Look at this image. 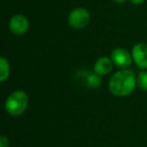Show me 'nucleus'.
I'll list each match as a JSON object with an SVG mask.
<instances>
[{
	"label": "nucleus",
	"mask_w": 147,
	"mask_h": 147,
	"mask_svg": "<svg viewBox=\"0 0 147 147\" xmlns=\"http://www.w3.org/2000/svg\"><path fill=\"white\" fill-rule=\"evenodd\" d=\"M10 75V65L5 57L0 59V82H5Z\"/></svg>",
	"instance_id": "8"
},
{
	"label": "nucleus",
	"mask_w": 147,
	"mask_h": 147,
	"mask_svg": "<svg viewBox=\"0 0 147 147\" xmlns=\"http://www.w3.org/2000/svg\"><path fill=\"white\" fill-rule=\"evenodd\" d=\"M67 21L69 25L73 28H84L90 22V13L85 8H76L69 12Z\"/></svg>",
	"instance_id": "3"
},
{
	"label": "nucleus",
	"mask_w": 147,
	"mask_h": 147,
	"mask_svg": "<svg viewBox=\"0 0 147 147\" xmlns=\"http://www.w3.org/2000/svg\"><path fill=\"white\" fill-rule=\"evenodd\" d=\"M132 57L138 67L142 69H147V43H137L133 47Z\"/></svg>",
	"instance_id": "6"
},
{
	"label": "nucleus",
	"mask_w": 147,
	"mask_h": 147,
	"mask_svg": "<svg viewBox=\"0 0 147 147\" xmlns=\"http://www.w3.org/2000/svg\"><path fill=\"white\" fill-rule=\"evenodd\" d=\"M137 86L143 91H147V71H141L137 76Z\"/></svg>",
	"instance_id": "10"
},
{
	"label": "nucleus",
	"mask_w": 147,
	"mask_h": 147,
	"mask_svg": "<svg viewBox=\"0 0 147 147\" xmlns=\"http://www.w3.org/2000/svg\"><path fill=\"white\" fill-rule=\"evenodd\" d=\"M28 19L22 14L13 15L9 20V29L16 35H22L28 30Z\"/></svg>",
	"instance_id": "5"
},
{
	"label": "nucleus",
	"mask_w": 147,
	"mask_h": 147,
	"mask_svg": "<svg viewBox=\"0 0 147 147\" xmlns=\"http://www.w3.org/2000/svg\"><path fill=\"white\" fill-rule=\"evenodd\" d=\"M115 2H117V3H124L126 0H114Z\"/></svg>",
	"instance_id": "13"
},
{
	"label": "nucleus",
	"mask_w": 147,
	"mask_h": 147,
	"mask_svg": "<svg viewBox=\"0 0 147 147\" xmlns=\"http://www.w3.org/2000/svg\"><path fill=\"white\" fill-rule=\"evenodd\" d=\"M28 106V96L24 91L17 90L12 92L5 101V110L11 116L23 114Z\"/></svg>",
	"instance_id": "2"
},
{
	"label": "nucleus",
	"mask_w": 147,
	"mask_h": 147,
	"mask_svg": "<svg viewBox=\"0 0 147 147\" xmlns=\"http://www.w3.org/2000/svg\"><path fill=\"white\" fill-rule=\"evenodd\" d=\"M111 59L113 61L114 65L121 69H126L132 63V55L125 49H115L111 53Z\"/></svg>",
	"instance_id": "4"
},
{
	"label": "nucleus",
	"mask_w": 147,
	"mask_h": 147,
	"mask_svg": "<svg viewBox=\"0 0 147 147\" xmlns=\"http://www.w3.org/2000/svg\"><path fill=\"white\" fill-rule=\"evenodd\" d=\"M113 61L107 57H100L98 61L95 63L94 65V71L100 76H105L111 73L113 69Z\"/></svg>",
	"instance_id": "7"
},
{
	"label": "nucleus",
	"mask_w": 147,
	"mask_h": 147,
	"mask_svg": "<svg viewBox=\"0 0 147 147\" xmlns=\"http://www.w3.org/2000/svg\"><path fill=\"white\" fill-rule=\"evenodd\" d=\"M9 141L5 135H1L0 136V147H8Z\"/></svg>",
	"instance_id": "11"
},
{
	"label": "nucleus",
	"mask_w": 147,
	"mask_h": 147,
	"mask_svg": "<svg viewBox=\"0 0 147 147\" xmlns=\"http://www.w3.org/2000/svg\"><path fill=\"white\" fill-rule=\"evenodd\" d=\"M130 1H131V3H133V4H141L144 0H130Z\"/></svg>",
	"instance_id": "12"
},
{
	"label": "nucleus",
	"mask_w": 147,
	"mask_h": 147,
	"mask_svg": "<svg viewBox=\"0 0 147 147\" xmlns=\"http://www.w3.org/2000/svg\"><path fill=\"white\" fill-rule=\"evenodd\" d=\"M136 85L137 79L134 73L130 69H123L117 71L110 79L109 90L115 96L125 97L134 91Z\"/></svg>",
	"instance_id": "1"
},
{
	"label": "nucleus",
	"mask_w": 147,
	"mask_h": 147,
	"mask_svg": "<svg viewBox=\"0 0 147 147\" xmlns=\"http://www.w3.org/2000/svg\"><path fill=\"white\" fill-rule=\"evenodd\" d=\"M86 83L90 88H93V89H96V88H99L102 84V79H101V76L94 73H89L86 75Z\"/></svg>",
	"instance_id": "9"
}]
</instances>
